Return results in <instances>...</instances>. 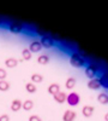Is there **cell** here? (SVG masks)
I'll return each mask as SVG.
<instances>
[{
  "label": "cell",
  "instance_id": "6da1fadb",
  "mask_svg": "<svg viewBox=\"0 0 108 121\" xmlns=\"http://www.w3.org/2000/svg\"><path fill=\"white\" fill-rule=\"evenodd\" d=\"M70 63H71V65H73L76 68H81L85 64V60L79 53H73L70 58Z\"/></svg>",
  "mask_w": 108,
  "mask_h": 121
},
{
  "label": "cell",
  "instance_id": "7a4b0ae2",
  "mask_svg": "<svg viewBox=\"0 0 108 121\" xmlns=\"http://www.w3.org/2000/svg\"><path fill=\"white\" fill-rule=\"evenodd\" d=\"M79 100H81L79 95L76 93V92H71L70 95H67V97H66V102H67V104H68V105H71V107H76V105H78Z\"/></svg>",
  "mask_w": 108,
  "mask_h": 121
},
{
  "label": "cell",
  "instance_id": "3957f363",
  "mask_svg": "<svg viewBox=\"0 0 108 121\" xmlns=\"http://www.w3.org/2000/svg\"><path fill=\"white\" fill-rule=\"evenodd\" d=\"M97 72H99V67H97L96 64H93V63L89 64V65L85 68V75L89 78L90 80H91V79H95Z\"/></svg>",
  "mask_w": 108,
  "mask_h": 121
},
{
  "label": "cell",
  "instance_id": "277c9868",
  "mask_svg": "<svg viewBox=\"0 0 108 121\" xmlns=\"http://www.w3.org/2000/svg\"><path fill=\"white\" fill-rule=\"evenodd\" d=\"M41 45L42 47H46V48H51L53 45H54V41H53V39L51 36H48V35H43L42 39H41Z\"/></svg>",
  "mask_w": 108,
  "mask_h": 121
},
{
  "label": "cell",
  "instance_id": "5b68a950",
  "mask_svg": "<svg viewBox=\"0 0 108 121\" xmlns=\"http://www.w3.org/2000/svg\"><path fill=\"white\" fill-rule=\"evenodd\" d=\"M29 51H30L31 53H35V52H40L41 50H42V45H41V43L40 41H33L30 45H29Z\"/></svg>",
  "mask_w": 108,
  "mask_h": 121
},
{
  "label": "cell",
  "instance_id": "8992f818",
  "mask_svg": "<svg viewBox=\"0 0 108 121\" xmlns=\"http://www.w3.org/2000/svg\"><path fill=\"white\" fill-rule=\"evenodd\" d=\"M8 29H10V32H12L15 34H18V33H21L22 30H23V24L22 23H18V22H13V23L10 24Z\"/></svg>",
  "mask_w": 108,
  "mask_h": 121
},
{
  "label": "cell",
  "instance_id": "52a82bcc",
  "mask_svg": "<svg viewBox=\"0 0 108 121\" xmlns=\"http://www.w3.org/2000/svg\"><path fill=\"white\" fill-rule=\"evenodd\" d=\"M66 97H67V95H66L65 92H61V91L53 96L54 100H55L56 103H59V104H63L64 102H66Z\"/></svg>",
  "mask_w": 108,
  "mask_h": 121
},
{
  "label": "cell",
  "instance_id": "ba28073f",
  "mask_svg": "<svg viewBox=\"0 0 108 121\" xmlns=\"http://www.w3.org/2000/svg\"><path fill=\"white\" fill-rule=\"evenodd\" d=\"M76 119V113L73 110H66L63 115V121H74Z\"/></svg>",
  "mask_w": 108,
  "mask_h": 121
},
{
  "label": "cell",
  "instance_id": "9c48e42d",
  "mask_svg": "<svg viewBox=\"0 0 108 121\" xmlns=\"http://www.w3.org/2000/svg\"><path fill=\"white\" fill-rule=\"evenodd\" d=\"M47 91H48V93H49V95L54 96L58 92H60V85H59V84H51L49 86H48Z\"/></svg>",
  "mask_w": 108,
  "mask_h": 121
},
{
  "label": "cell",
  "instance_id": "30bf717a",
  "mask_svg": "<svg viewBox=\"0 0 108 121\" xmlns=\"http://www.w3.org/2000/svg\"><path fill=\"white\" fill-rule=\"evenodd\" d=\"M88 87L90 90H99L101 87V84H100V80L99 79H91L89 80V82H88Z\"/></svg>",
  "mask_w": 108,
  "mask_h": 121
},
{
  "label": "cell",
  "instance_id": "8fae6325",
  "mask_svg": "<svg viewBox=\"0 0 108 121\" xmlns=\"http://www.w3.org/2000/svg\"><path fill=\"white\" fill-rule=\"evenodd\" d=\"M94 110H95V108L91 107V105H84L83 109H82V114H83L85 117H90V116L94 114Z\"/></svg>",
  "mask_w": 108,
  "mask_h": 121
},
{
  "label": "cell",
  "instance_id": "7c38bea8",
  "mask_svg": "<svg viewBox=\"0 0 108 121\" xmlns=\"http://www.w3.org/2000/svg\"><path fill=\"white\" fill-rule=\"evenodd\" d=\"M22 105H23L22 100L15 99V100H12V103H11V110H12V112H18V110L22 109Z\"/></svg>",
  "mask_w": 108,
  "mask_h": 121
},
{
  "label": "cell",
  "instance_id": "4fadbf2b",
  "mask_svg": "<svg viewBox=\"0 0 108 121\" xmlns=\"http://www.w3.org/2000/svg\"><path fill=\"white\" fill-rule=\"evenodd\" d=\"M5 65H6L7 68H15V67L18 65V59H16V58H13V57H8V58H6V60H5Z\"/></svg>",
  "mask_w": 108,
  "mask_h": 121
},
{
  "label": "cell",
  "instance_id": "5bb4252c",
  "mask_svg": "<svg viewBox=\"0 0 108 121\" xmlns=\"http://www.w3.org/2000/svg\"><path fill=\"white\" fill-rule=\"evenodd\" d=\"M48 62H49V56H48V55H40V56L37 57V63H38V64L45 65V64H47Z\"/></svg>",
  "mask_w": 108,
  "mask_h": 121
},
{
  "label": "cell",
  "instance_id": "9a60e30c",
  "mask_svg": "<svg viewBox=\"0 0 108 121\" xmlns=\"http://www.w3.org/2000/svg\"><path fill=\"white\" fill-rule=\"evenodd\" d=\"M22 108L25 110V112H29V110H31L34 108V102H33V100H30V99H26V100H24V102H23Z\"/></svg>",
  "mask_w": 108,
  "mask_h": 121
},
{
  "label": "cell",
  "instance_id": "2e32d148",
  "mask_svg": "<svg viewBox=\"0 0 108 121\" xmlns=\"http://www.w3.org/2000/svg\"><path fill=\"white\" fill-rule=\"evenodd\" d=\"M100 84H101V87H104V88H108V73H104L100 79Z\"/></svg>",
  "mask_w": 108,
  "mask_h": 121
},
{
  "label": "cell",
  "instance_id": "e0dca14e",
  "mask_svg": "<svg viewBox=\"0 0 108 121\" xmlns=\"http://www.w3.org/2000/svg\"><path fill=\"white\" fill-rule=\"evenodd\" d=\"M97 100H99L101 104H108V95L104 93V92L100 93L99 96H97Z\"/></svg>",
  "mask_w": 108,
  "mask_h": 121
},
{
  "label": "cell",
  "instance_id": "ac0fdd59",
  "mask_svg": "<svg viewBox=\"0 0 108 121\" xmlns=\"http://www.w3.org/2000/svg\"><path fill=\"white\" fill-rule=\"evenodd\" d=\"M43 81V76L41 74H33L31 75V82L33 84H40Z\"/></svg>",
  "mask_w": 108,
  "mask_h": 121
},
{
  "label": "cell",
  "instance_id": "d6986e66",
  "mask_svg": "<svg viewBox=\"0 0 108 121\" xmlns=\"http://www.w3.org/2000/svg\"><path fill=\"white\" fill-rule=\"evenodd\" d=\"M65 86H66L67 90H72V88L76 86V79H74V78H68V79L66 80Z\"/></svg>",
  "mask_w": 108,
  "mask_h": 121
},
{
  "label": "cell",
  "instance_id": "ffe728a7",
  "mask_svg": "<svg viewBox=\"0 0 108 121\" xmlns=\"http://www.w3.org/2000/svg\"><path fill=\"white\" fill-rule=\"evenodd\" d=\"M25 90H26V92H29V93H35L37 87L33 82H28V84H25Z\"/></svg>",
  "mask_w": 108,
  "mask_h": 121
},
{
  "label": "cell",
  "instance_id": "44dd1931",
  "mask_svg": "<svg viewBox=\"0 0 108 121\" xmlns=\"http://www.w3.org/2000/svg\"><path fill=\"white\" fill-rule=\"evenodd\" d=\"M31 56H33V53L29 51V48H23V51H22V58H23L24 60L31 59Z\"/></svg>",
  "mask_w": 108,
  "mask_h": 121
},
{
  "label": "cell",
  "instance_id": "7402d4cb",
  "mask_svg": "<svg viewBox=\"0 0 108 121\" xmlns=\"http://www.w3.org/2000/svg\"><path fill=\"white\" fill-rule=\"evenodd\" d=\"M8 88H10V84L6 81V80H0V91L5 92V91H7Z\"/></svg>",
  "mask_w": 108,
  "mask_h": 121
},
{
  "label": "cell",
  "instance_id": "603a6c76",
  "mask_svg": "<svg viewBox=\"0 0 108 121\" xmlns=\"http://www.w3.org/2000/svg\"><path fill=\"white\" fill-rule=\"evenodd\" d=\"M6 70L4 69V68H0V80H5V78H6Z\"/></svg>",
  "mask_w": 108,
  "mask_h": 121
},
{
  "label": "cell",
  "instance_id": "cb8c5ba5",
  "mask_svg": "<svg viewBox=\"0 0 108 121\" xmlns=\"http://www.w3.org/2000/svg\"><path fill=\"white\" fill-rule=\"evenodd\" d=\"M29 121H42V120L38 115H31L30 117H29Z\"/></svg>",
  "mask_w": 108,
  "mask_h": 121
},
{
  "label": "cell",
  "instance_id": "d4e9b609",
  "mask_svg": "<svg viewBox=\"0 0 108 121\" xmlns=\"http://www.w3.org/2000/svg\"><path fill=\"white\" fill-rule=\"evenodd\" d=\"M0 121H10V116H8L7 114L0 115Z\"/></svg>",
  "mask_w": 108,
  "mask_h": 121
},
{
  "label": "cell",
  "instance_id": "484cf974",
  "mask_svg": "<svg viewBox=\"0 0 108 121\" xmlns=\"http://www.w3.org/2000/svg\"><path fill=\"white\" fill-rule=\"evenodd\" d=\"M104 120H106V121H108V113H107V114H104Z\"/></svg>",
  "mask_w": 108,
  "mask_h": 121
}]
</instances>
